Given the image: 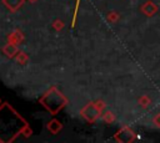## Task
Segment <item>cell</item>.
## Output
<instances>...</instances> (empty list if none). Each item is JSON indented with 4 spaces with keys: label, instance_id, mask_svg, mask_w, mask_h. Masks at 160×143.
<instances>
[{
    "label": "cell",
    "instance_id": "1",
    "mask_svg": "<svg viewBox=\"0 0 160 143\" xmlns=\"http://www.w3.org/2000/svg\"><path fill=\"white\" fill-rule=\"evenodd\" d=\"M21 0H5V4L8 5V7H10L11 10H15L18 9L20 5H21Z\"/></svg>",
    "mask_w": 160,
    "mask_h": 143
}]
</instances>
